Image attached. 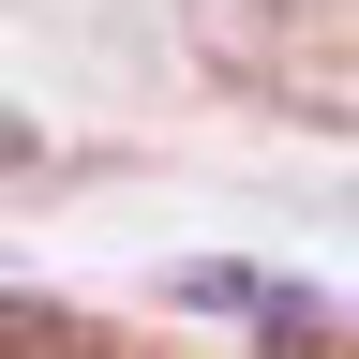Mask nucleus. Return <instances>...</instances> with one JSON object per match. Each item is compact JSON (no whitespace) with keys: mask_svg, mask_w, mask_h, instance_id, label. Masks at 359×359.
Returning <instances> with one entry per match:
<instances>
[{"mask_svg":"<svg viewBox=\"0 0 359 359\" xmlns=\"http://www.w3.org/2000/svg\"><path fill=\"white\" fill-rule=\"evenodd\" d=\"M344 359H359V330H344Z\"/></svg>","mask_w":359,"mask_h":359,"instance_id":"f257e3e1","label":"nucleus"}]
</instances>
